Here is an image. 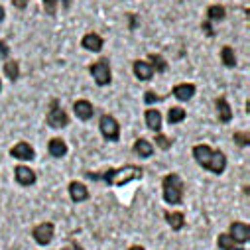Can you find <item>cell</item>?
I'll return each instance as SVG.
<instances>
[{"instance_id":"6da1fadb","label":"cell","mask_w":250,"mask_h":250,"mask_svg":"<svg viewBox=\"0 0 250 250\" xmlns=\"http://www.w3.org/2000/svg\"><path fill=\"white\" fill-rule=\"evenodd\" d=\"M89 179H93V181H106L110 187H114V185H124V183H128V181H132V179H140L142 175H144V171H142V167H138V166H124V167H118V169H108V171H104V173H95V171H87L85 173Z\"/></svg>"},{"instance_id":"7a4b0ae2","label":"cell","mask_w":250,"mask_h":250,"mask_svg":"<svg viewBox=\"0 0 250 250\" xmlns=\"http://www.w3.org/2000/svg\"><path fill=\"white\" fill-rule=\"evenodd\" d=\"M193 158L197 160L199 166H203L205 169H209L215 175H221L227 167V158L221 150H213L207 144H199L193 148Z\"/></svg>"},{"instance_id":"3957f363","label":"cell","mask_w":250,"mask_h":250,"mask_svg":"<svg viewBox=\"0 0 250 250\" xmlns=\"http://www.w3.org/2000/svg\"><path fill=\"white\" fill-rule=\"evenodd\" d=\"M183 197V181L177 173H167L164 177V199L167 205H177Z\"/></svg>"},{"instance_id":"277c9868","label":"cell","mask_w":250,"mask_h":250,"mask_svg":"<svg viewBox=\"0 0 250 250\" xmlns=\"http://www.w3.org/2000/svg\"><path fill=\"white\" fill-rule=\"evenodd\" d=\"M47 124L51 128H65L69 124V116L63 108L59 106L57 99L51 101V106H49V112H47Z\"/></svg>"},{"instance_id":"5b68a950","label":"cell","mask_w":250,"mask_h":250,"mask_svg":"<svg viewBox=\"0 0 250 250\" xmlns=\"http://www.w3.org/2000/svg\"><path fill=\"white\" fill-rule=\"evenodd\" d=\"M99 126H101V134L104 136L106 142H118V138H120V126H118V122H116L114 116L103 114Z\"/></svg>"},{"instance_id":"8992f818","label":"cell","mask_w":250,"mask_h":250,"mask_svg":"<svg viewBox=\"0 0 250 250\" xmlns=\"http://www.w3.org/2000/svg\"><path fill=\"white\" fill-rule=\"evenodd\" d=\"M89 71H91L93 79L97 81V85H103V87H104V85H108V83L112 81V77H110V61H108L106 57L95 61Z\"/></svg>"},{"instance_id":"52a82bcc","label":"cell","mask_w":250,"mask_h":250,"mask_svg":"<svg viewBox=\"0 0 250 250\" xmlns=\"http://www.w3.org/2000/svg\"><path fill=\"white\" fill-rule=\"evenodd\" d=\"M32 234H34V240H36L38 244L45 246V244H49L51 238H53V225H51V223H42V225H38V227L34 229Z\"/></svg>"},{"instance_id":"ba28073f","label":"cell","mask_w":250,"mask_h":250,"mask_svg":"<svg viewBox=\"0 0 250 250\" xmlns=\"http://www.w3.org/2000/svg\"><path fill=\"white\" fill-rule=\"evenodd\" d=\"M229 236H230L234 242L244 244V242H248V238H250V229H248L246 223H232Z\"/></svg>"},{"instance_id":"9c48e42d","label":"cell","mask_w":250,"mask_h":250,"mask_svg":"<svg viewBox=\"0 0 250 250\" xmlns=\"http://www.w3.org/2000/svg\"><path fill=\"white\" fill-rule=\"evenodd\" d=\"M10 156L16 158V160H20V162H30V160H34V148L28 142H18L10 150Z\"/></svg>"},{"instance_id":"30bf717a","label":"cell","mask_w":250,"mask_h":250,"mask_svg":"<svg viewBox=\"0 0 250 250\" xmlns=\"http://www.w3.org/2000/svg\"><path fill=\"white\" fill-rule=\"evenodd\" d=\"M14 173H16V181H18L20 185H24V187H30V185L36 183V173H34V169H30V167H26V166H18V167L14 169Z\"/></svg>"},{"instance_id":"8fae6325","label":"cell","mask_w":250,"mask_h":250,"mask_svg":"<svg viewBox=\"0 0 250 250\" xmlns=\"http://www.w3.org/2000/svg\"><path fill=\"white\" fill-rule=\"evenodd\" d=\"M69 195H71L73 203H81V201L89 199V191L81 181H71L69 183Z\"/></svg>"},{"instance_id":"7c38bea8","label":"cell","mask_w":250,"mask_h":250,"mask_svg":"<svg viewBox=\"0 0 250 250\" xmlns=\"http://www.w3.org/2000/svg\"><path fill=\"white\" fill-rule=\"evenodd\" d=\"M134 75H136V79H140V81H150L152 79V75H154V67L148 63V61H134Z\"/></svg>"},{"instance_id":"4fadbf2b","label":"cell","mask_w":250,"mask_h":250,"mask_svg":"<svg viewBox=\"0 0 250 250\" xmlns=\"http://www.w3.org/2000/svg\"><path fill=\"white\" fill-rule=\"evenodd\" d=\"M144 120H146V126L154 132H160L162 128V112L156 110V108H150L144 112Z\"/></svg>"},{"instance_id":"5bb4252c","label":"cell","mask_w":250,"mask_h":250,"mask_svg":"<svg viewBox=\"0 0 250 250\" xmlns=\"http://www.w3.org/2000/svg\"><path fill=\"white\" fill-rule=\"evenodd\" d=\"M73 110H75L79 120H91L93 114H95V108H93V104L89 101H77L73 104Z\"/></svg>"},{"instance_id":"9a60e30c","label":"cell","mask_w":250,"mask_h":250,"mask_svg":"<svg viewBox=\"0 0 250 250\" xmlns=\"http://www.w3.org/2000/svg\"><path fill=\"white\" fill-rule=\"evenodd\" d=\"M171 95H173L177 101H189V99L195 95V85H191V83H181V85H175Z\"/></svg>"},{"instance_id":"2e32d148","label":"cell","mask_w":250,"mask_h":250,"mask_svg":"<svg viewBox=\"0 0 250 250\" xmlns=\"http://www.w3.org/2000/svg\"><path fill=\"white\" fill-rule=\"evenodd\" d=\"M81 45H83L85 49H89V51H101V49H103V38H101L99 34L91 32V34L83 36Z\"/></svg>"},{"instance_id":"e0dca14e","label":"cell","mask_w":250,"mask_h":250,"mask_svg":"<svg viewBox=\"0 0 250 250\" xmlns=\"http://www.w3.org/2000/svg\"><path fill=\"white\" fill-rule=\"evenodd\" d=\"M47 152L53 158H63L67 154V144L61 140V138H51L49 144H47Z\"/></svg>"},{"instance_id":"ac0fdd59","label":"cell","mask_w":250,"mask_h":250,"mask_svg":"<svg viewBox=\"0 0 250 250\" xmlns=\"http://www.w3.org/2000/svg\"><path fill=\"white\" fill-rule=\"evenodd\" d=\"M215 104H217L219 120H221V122H225V124H227V122H230V120H232V110H230V104L227 103V99H225V97H219Z\"/></svg>"},{"instance_id":"d6986e66","label":"cell","mask_w":250,"mask_h":250,"mask_svg":"<svg viewBox=\"0 0 250 250\" xmlns=\"http://www.w3.org/2000/svg\"><path fill=\"white\" fill-rule=\"evenodd\" d=\"M164 217H166V221L169 223V227H171L173 230H179V229H183V225H185V217H183V213H179V211L164 213Z\"/></svg>"},{"instance_id":"ffe728a7","label":"cell","mask_w":250,"mask_h":250,"mask_svg":"<svg viewBox=\"0 0 250 250\" xmlns=\"http://www.w3.org/2000/svg\"><path fill=\"white\" fill-rule=\"evenodd\" d=\"M134 152H136L138 156H142V158H150V156L154 154V146H152V142L140 138V140H136V144H134Z\"/></svg>"},{"instance_id":"44dd1931","label":"cell","mask_w":250,"mask_h":250,"mask_svg":"<svg viewBox=\"0 0 250 250\" xmlns=\"http://www.w3.org/2000/svg\"><path fill=\"white\" fill-rule=\"evenodd\" d=\"M4 73H6V77L10 79V81H18V77H20V65H18V61H6L4 63Z\"/></svg>"},{"instance_id":"7402d4cb","label":"cell","mask_w":250,"mask_h":250,"mask_svg":"<svg viewBox=\"0 0 250 250\" xmlns=\"http://www.w3.org/2000/svg\"><path fill=\"white\" fill-rule=\"evenodd\" d=\"M185 116H187V112H185V108H181V106H173V108L167 110V122H169V124H177V122L185 120Z\"/></svg>"},{"instance_id":"603a6c76","label":"cell","mask_w":250,"mask_h":250,"mask_svg":"<svg viewBox=\"0 0 250 250\" xmlns=\"http://www.w3.org/2000/svg\"><path fill=\"white\" fill-rule=\"evenodd\" d=\"M148 63L154 67V71H160V73H164V71L167 69L164 57H162V55H158V53H150V55H148Z\"/></svg>"},{"instance_id":"cb8c5ba5","label":"cell","mask_w":250,"mask_h":250,"mask_svg":"<svg viewBox=\"0 0 250 250\" xmlns=\"http://www.w3.org/2000/svg\"><path fill=\"white\" fill-rule=\"evenodd\" d=\"M221 57H223V63H225L227 67H234V65H236V57H234L232 47L225 45V47H223V51H221Z\"/></svg>"},{"instance_id":"d4e9b609","label":"cell","mask_w":250,"mask_h":250,"mask_svg":"<svg viewBox=\"0 0 250 250\" xmlns=\"http://www.w3.org/2000/svg\"><path fill=\"white\" fill-rule=\"evenodd\" d=\"M217 244H219L221 250H242V248H236V246H234V240H232L229 234H219Z\"/></svg>"},{"instance_id":"484cf974","label":"cell","mask_w":250,"mask_h":250,"mask_svg":"<svg viewBox=\"0 0 250 250\" xmlns=\"http://www.w3.org/2000/svg\"><path fill=\"white\" fill-rule=\"evenodd\" d=\"M207 16H209V20H223V18L227 16V12H225L223 6L215 4V6H211V8L207 10Z\"/></svg>"},{"instance_id":"4316f807","label":"cell","mask_w":250,"mask_h":250,"mask_svg":"<svg viewBox=\"0 0 250 250\" xmlns=\"http://www.w3.org/2000/svg\"><path fill=\"white\" fill-rule=\"evenodd\" d=\"M166 97L167 95H156L154 91H148V93H144V103L148 104V103H160V101H166Z\"/></svg>"},{"instance_id":"83f0119b","label":"cell","mask_w":250,"mask_h":250,"mask_svg":"<svg viewBox=\"0 0 250 250\" xmlns=\"http://www.w3.org/2000/svg\"><path fill=\"white\" fill-rule=\"evenodd\" d=\"M154 142H158V146H160L162 150H169V148H171V142H169V138H167V136H162V134H158Z\"/></svg>"},{"instance_id":"f1b7e54d","label":"cell","mask_w":250,"mask_h":250,"mask_svg":"<svg viewBox=\"0 0 250 250\" xmlns=\"http://www.w3.org/2000/svg\"><path fill=\"white\" fill-rule=\"evenodd\" d=\"M234 140H236L238 146H248V132H236Z\"/></svg>"},{"instance_id":"f546056e","label":"cell","mask_w":250,"mask_h":250,"mask_svg":"<svg viewBox=\"0 0 250 250\" xmlns=\"http://www.w3.org/2000/svg\"><path fill=\"white\" fill-rule=\"evenodd\" d=\"M43 4H45V12L47 14H53L55 12V0H43Z\"/></svg>"},{"instance_id":"4dcf8cb0","label":"cell","mask_w":250,"mask_h":250,"mask_svg":"<svg viewBox=\"0 0 250 250\" xmlns=\"http://www.w3.org/2000/svg\"><path fill=\"white\" fill-rule=\"evenodd\" d=\"M8 53H10V49H8L6 42H2V40H0V55H2V57L6 59V57H8Z\"/></svg>"},{"instance_id":"1f68e13d","label":"cell","mask_w":250,"mask_h":250,"mask_svg":"<svg viewBox=\"0 0 250 250\" xmlns=\"http://www.w3.org/2000/svg\"><path fill=\"white\" fill-rule=\"evenodd\" d=\"M61 250H83V248H81V246H79V244L73 240V242H69V246H63Z\"/></svg>"},{"instance_id":"d6a6232c","label":"cell","mask_w":250,"mask_h":250,"mask_svg":"<svg viewBox=\"0 0 250 250\" xmlns=\"http://www.w3.org/2000/svg\"><path fill=\"white\" fill-rule=\"evenodd\" d=\"M14 6L22 10V8H26V6H28V0H14Z\"/></svg>"},{"instance_id":"836d02e7","label":"cell","mask_w":250,"mask_h":250,"mask_svg":"<svg viewBox=\"0 0 250 250\" xmlns=\"http://www.w3.org/2000/svg\"><path fill=\"white\" fill-rule=\"evenodd\" d=\"M203 30H205V34H207V36H213V34H215V32H213V28L209 26V22H205V24H203Z\"/></svg>"},{"instance_id":"e575fe53","label":"cell","mask_w":250,"mask_h":250,"mask_svg":"<svg viewBox=\"0 0 250 250\" xmlns=\"http://www.w3.org/2000/svg\"><path fill=\"white\" fill-rule=\"evenodd\" d=\"M4 16H6V14H4V8H2V6H0V22H2V20H4Z\"/></svg>"},{"instance_id":"d590c367","label":"cell","mask_w":250,"mask_h":250,"mask_svg":"<svg viewBox=\"0 0 250 250\" xmlns=\"http://www.w3.org/2000/svg\"><path fill=\"white\" fill-rule=\"evenodd\" d=\"M130 250H144L142 246H130Z\"/></svg>"},{"instance_id":"8d00e7d4","label":"cell","mask_w":250,"mask_h":250,"mask_svg":"<svg viewBox=\"0 0 250 250\" xmlns=\"http://www.w3.org/2000/svg\"><path fill=\"white\" fill-rule=\"evenodd\" d=\"M0 89H2V81H0Z\"/></svg>"}]
</instances>
